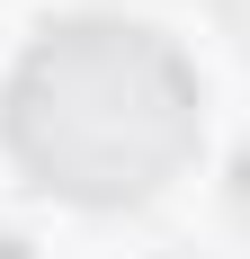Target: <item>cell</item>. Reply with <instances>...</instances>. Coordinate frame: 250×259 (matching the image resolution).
Wrapping results in <instances>:
<instances>
[{
  "label": "cell",
  "mask_w": 250,
  "mask_h": 259,
  "mask_svg": "<svg viewBox=\"0 0 250 259\" xmlns=\"http://www.w3.org/2000/svg\"><path fill=\"white\" fill-rule=\"evenodd\" d=\"M241 206H250V152H241Z\"/></svg>",
  "instance_id": "cell-3"
},
{
  "label": "cell",
  "mask_w": 250,
  "mask_h": 259,
  "mask_svg": "<svg viewBox=\"0 0 250 259\" xmlns=\"http://www.w3.org/2000/svg\"><path fill=\"white\" fill-rule=\"evenodd\" d=\"M0 259H27V241H9V233H0Z\"/></svg>",
  "instance_id": "cell-2"
},
{
  "label": "cell",
  "mask_w": 250,
  "mask_h": 259,
  "mask_svg": "<svg viewBox=\"0 0 250 259\" xmlns=\"http://www.w3.org/2000/svg\"><path fill=\"white\" fill-rule=\"evenodd\" d=\"M0 134L27 179L72 206H143L197 161L205 99L170 36L125 18H63L18 54Z\"/></svg>",
  "instance_id": "cell-1"
}]
</instances>
